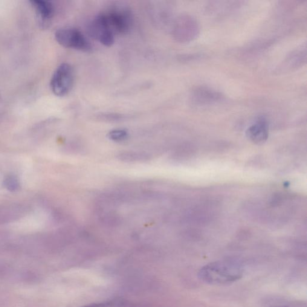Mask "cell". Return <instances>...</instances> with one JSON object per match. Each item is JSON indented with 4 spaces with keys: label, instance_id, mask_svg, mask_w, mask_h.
I'll return each mask as SVG.
<instances>
[{
    "label": "cell",
    "instance_id": "cell-13",
    "mask_svg": "<svg viewBox=\"0 0 307 307\" xmlns=\"http://www.w3.org/2000/svg\"><path fill=\"white\" fill-rule=\"evenodd\" d=\"M100 221L107 227H117L121 223L120 217L114 212H105L101 214Z\"/></svg>",
    "mask_w": 307,
    "mask_h": 307
},
{
    "label": "cell",
    "instance_id": "cell-4",
    "mask_svg": "<svg viewBox=\"0 0 307 307\" xmlns=\"http://www.w3.org/2000/svg\"><path fill=\"white\" fill-rule=\"evenodd\" d=\"M200 31L201 27L198 21L189 14H184L176 19L173 36L179 42L189 43L198 38Z\"/></svg>",
    "mask_w": 307,
    "mask_h": 307
},
{
    "label": "cell",
    "instance_id": "cell-1",
    "mask_svg": "<svg viewBox=\"0 0 307 307\" xmlns=\"http://www.w3.org/2000/svg\"><path fill=\"white\" fill-rule=\"evenodd\" d=\"M241 268L233 262H216L204 266L199 272L200 279L212 285H225L241 279Z\"/></svg>",
    "mask_w": 307,
    "mask_h": 307
},
{
    "label": "cell",
    "instance_id": "cell-7",
    "mask_svg": "<svg viewBox=\"0 0 307 307\" xmlns=\"http://www.w3.org/2000/svg\"><path fill=\"white\" fill-rule=\"evenodd\" d=\"M88 28L91 36L99 40L101 44L108 47L114 44L115 34L107 27L100 14H98L89 24Z\"/></svg>",
    "mask_w": 307,
    "mask_h": 307
},
{
    "label": "cell",
    "instance_id": "cell-5",
    "mask_svg": "<svg viewBox=\"0 0 307 307\" xmlns=\"http://www.w3.org/2000/svg\"><path fill=\"white\" fill-rule=\"evenodd\" d=\"M107 27L114 34L128 33L132 24V17L129 10L114 9L100 14Z\"/></svg>",
    "mask_w": 307,
    "mask_h": 307
},
{
    "label": "cell",
    "instance_id": "cell-9",
    "mask_svg": "<svg viewBox=\"0 0 307 307\" xmlns=\"http://www.w3.org/2000/svg\"><path fill=\"white\" fill-rule=\"evenodd\" d=\"M307 48L306 45L301 46L300 47L295 49L286 58L283 63L282 68L288 69V71L294 70L295 69L300 68L306 63Z\"/></svg>",
    "mask_w": 307,
    "mask_h": 307
},
{
    "label": "cell",
    "instance_id": "cell-3",
    "mask_svg": "<svg viewBox=\"0 0 307 307\" xmlns=\"http://www.w3.org/2000/svg\"><path fill=\"white\" fill-rule=\"evenodd\" d=\"M74 69L68 63H63L58 67L51 80V88L53 93L59 97L68 95L73 87Z\"/></svg>",
    "mask_w": 307,
    "mask_h": 307
},
{
    "label": "cell",
    "instance_id": "cell-10",
    "mask_svg": "<svg viewBox=\"0 0 307 307\" xmlns=\"http://www.w3.org/2000/svg\"><path fill=\"white\" fill-rule=\"evenodd\" d=\"M32 5L35 8L37 15L40 24L45 25L49 24L55 12V8L53 2L36 0L30 1Z\"/></svg>",
    "mask_w": 307,
    "mask_h": 307
},
{
    "label": "cell",
    "instance_id": "cell-6",
    "mask_svg": "<svg viewBox=\"0 0 307 307\" xmlns=\"http://www.w3.org/2000/svg\"><path fill=\"white\" fill-rule=\"evenodd\" d=\"M224 99L221 92L206 86H199L194 88L190 94L192 105L204 107L215 105Z\"/></svg>",
    "mask_w": 307,
    "mask_h": 307
},
{
    "label": "cell",
    "instance_id": "cell-12",
    "mask_svg": "<svg viewBox=\"0 0 307 307\" xmlns=\"http://www.w3.org/2000/svg\"><path fill=\"white\" fill-rule=\"evenodd\" d=\"M241 2L235 1H214L208 5L207 10L210 13L221 14L232 11L239 7Z\"/></svg>",
    "mask_w": 307,
    "mask_h": 307
},
{
    "label": "cell",
    "instance_id": "cell-11",
    "mask_svg": "<svg viewBox=\"0 0 307 307\" xmlns=\"http://www.w3.org/2000/svg\"><path fill=\"white\" fill-rule=\"evenodd\" d=\"M116 157L118 160L126 163H143L150 161L152 159L149 153L133 152V151H126L119 153Z\"/></svg>",
    "mask_w": 307,
    "mask_h": 307
},
{
    "label": "cell",
    "instance_id": "cell-16",
    "mask_svg": "<svg viewBox=\"0 0 307 307\" xmlns=\"http://www.w3.org/2000/svg\"><path fill=\"white\" fill-rule=\"evenodd\" d=\"M269 307H289L287 306H271Z\"/></svg>",
    "mask_w": 307,
    "mask_h": 307
},
{
    "label": "cell",
    "instance_id": "cell-15",
    "mask_svg": "<svg viewBox=\"0 0 307 307\" xmlns=\"http://www.w3.org/2000/svg\"><path fill=\"white\" fill-rule=\"evenodd\" d=\"M3 184L5 189L10 191V192H16L19 188L18 179L14 175H8L5 176Z\"/></svg>",
    "mask_w": 307,
    "mask_h": 307
},
{
    "label": "cell",
    "instance_id": "cell-2",
    "mask_svg": "<svg viewBox=\"0 0 307 307\" xmlns=\"http://www.w3.org/2000/svg\"><path fill=\"white\" fill-rule=\"evenodd\" d=\"M57 42L63 47L76 49L82 52L91 51V43L82 32L73 28H64L55 33Z\"/></svg>",
    "mask_w": 307,
    "mask_h": 307
},
{
    "label": "cell",
    "instance_id": "cell-14",
    "mask_svg": "<svg viewBox=\"0 0 307 307\" xmlns=\"http://www.w3.org/2000/svg\"><path fill=\"white\" fill-rule=\"evenodd\" d=\"M108 137L110 140L115 143H121L127 140L129 137V133L124 129H114L108 133Z\"/></svg>",
    "mask_w": 307,
    "mask_h": 307
},
{
    "label": "cell",
    "instance_id": "cell-8",
    "mask_svg": "<svg viewBox=\"0 0 307 307\" xmlns=\"http://www.w3.org/2000/svg\"><path fill=\"white\" fill-rule=\"evenodd\" d=\"M247 136L251 141L256 144H261L268 137V125L265 118L260 117L248 127Z\"/></svg>",
    "mask_w": 307,
    "mask_h": 307
}]
</instances>
